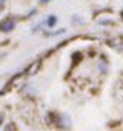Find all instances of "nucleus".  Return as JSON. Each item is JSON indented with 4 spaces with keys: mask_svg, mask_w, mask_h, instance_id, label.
I'll return each mask as SVG.
<instances>
[{
    "mask_svg": "<svg viewBox=\"0 0 123 131\" xmlns=\"http://www.w3.org/2000/svg\"><path fill=\"white\" fill-rule=\"evenodd\" d=\"M2 121H3V116H2V115H0V125H2Z\"/></svg>",
    "mask_w": 123,
    "mask_h": 131,
    "instance_id": "14",
    "label": "nucleus"
},
{
    "mask_svg": "<svg viewBox=\"0 0 123 131\" xmlns=\"http://www.w3.org/2000/svg\"><path fill=\"white\" fill-rule=\"evenodd\" d=\"M65 33H67V28H61V27H60V28H57V27H55V28L43 30L42 35H43V37H48V38H50V37H60V35H65Z\"/></svg>",
    "mask_w": 123,
    "mask_h": 131,
    "instance_id": "4",
    "label": "nucleus"
},
{
    "mask_svg": "<svg viewBox=\"0 0 123 131\" xmlns=\"http://www.w3.org/2000/svg\"><path fill=\"white\" fill-rule=\"evenodd\" d=\"M15 128H13V123H8V125H7V128H5V131H13Z\"/></svg>",
    "mask_w": 123,
    "mask_h": 131,
    "instance_id": "11",
    "label": "nucleus"
},
{
    "mask_svg": "<svg viewBox=\"0 0 123 131\" xmlns=\"http://www.w3.org/2000/svg\"><path fill=\"white\" fill-rule=\"evenodd\" d=\"M120 18H121V20H123V8H121V10H120Z\"/></svg>",
    "mask_w": 123,
    "mask_h": 131,
    "instance_id": "13",
    "label": "nucleus"
},
{
    "mask_svg": "<svg viewBox=\"0 0 123 131\" xmlns=\"http://www.w3.org/2000/svg\"><path fill=\"white\" fill-rule=\"evenodd\" d=\"M50 2H52V0H38V7H45V5H48Z\"/></svg>",
    "mask_w": 123,
    "mask_h": 131,
    "instance_id": "10",
    "label": "nucleus"
},
{
    "mask_svg": "<svg viewBox=\"0 0 123 131\" xmlns=\"http://www.w3.org/2000/svg\"><path fill=\"white\" fill-rule=\"evenodd\" d=\"M40 67H42V61H40V60H35V61H32V63H30V65H28V67H27L23 71H25L27 77H33V75L38 73Z\"/></svg>",
    "mask_w": 123,
    "mask_h": 131,
    "instance_id": "3",
    "label": "nucleus"
},
{
    "mask_svg": "<svg viewBox=\"0 0 123 131\" xmlns=\"http://www.w3.org/2000/svg\"><path fill=\"white\" fill-rule=\"evenodd\" d=\"M108 45H110L113 50H117V51H120V53H123V38H121V37L110 38V40H108Z\"/></svg>",
    "mask_w": 123,
    "mask_h": 131,
    "instance_id": "5",
    "label": "nucleus"
},
{
    "mask_svg": "<svg viewBox=\"0 0 123 131\" xmlns=\"http://www.w3.org/2000/svg\"><path fill=\"white\" fill-rule=\"evenodd\" d=\"M95 20L100 23L101 27H113L117 23V17L111 10H100L95 13Z\"/></svg>",
    "mask_w": 123,
    "mask_h": 131,
    "instance_id": "2",
    "label": "nucleus"
},
{
    "mask_svg": "<svg viewBox=\"0 0 123 131\" xmlns=\"http://www.w3.org/2000/svg\"><path fill=\"white\" fill-rule=\"evenodd\" d=\"M22 20V17L18 15H13V13H7L0 18V33L7 35V33H12L13 30L17 28L18 22Z\"/></svg>",
    "mask_w": 123,
    "mask_h": 131,
    "instance_id": "1",
    "label": "nucleus"
},
{
    "mask_svg": "<svg viewBox=\"0 0 123 131\" xmlns=\"http://www.w3.org/2000/svg\"><path fill=\"white\" fill-rule=\"evenodd\" d=\"M37 15H38V7H30V8L27 10L25 13H23L22 18H25V20H32V18H35Z\"/></svg>",
    "mask_w": 123,
    "mask_h": 131,
    "instance_id": "7",
    "label": "nucleus"
},
{
    "mask_svg": "<svg viewBox=\"0 0 123 131\" xmlns=\"http://www.w3.org/2000/svg\"><path fill=\"white\" fill-rule=\"evenodd\" d=\"M7 3H8V0H0V15L7 10Z\"/></svg>",
    "mask_w": 123,
    "mask_h": 131,
    "instance_id": "9",
    "label": "nucleus"
},
{
    "mask_svg": "<svg viewBox=\"0 0 123 131\" xmlns=\"http://www.w3.org/2000/svg\"><path fill=\"white\" fill-rule=\"evenodd\" d=\"M70 22H71V25H75V27L85 25V18L81 15H71L70 17Z\"/></svg>",
    "mask_w": 123,
    "mask_h": 131,
    "instance_id": "8",
    "label": "nucleus"
},
{
    "mask_svg": "<svg viewBox=\"0 0 123 131\" xmlns=\"http://www.w3.org/2000/svg\"><path fill=\"white\" fill-rule=\"evenodd\" d=\"M3 57H5V53H0V61L3 60Z\"/></svg>",
    "mask_w": 123,
    "mask_h": 131,
    "instance_id": "12",
    "label": "nucleus"
},
{
    "mask_svg": "<svg viewBox=\"0 0 123 131\" xmlns=\"http://www.w3.org/2000/svg\"><path fill=\"white\" fill-rule=\"evenodd\" d=\"M97 70H98V73H100V75L108 73V61H107V58H105V57H100L97 60Z\"/></svg>",
    "mask_w": 123,
    "mask_h": 131,
    "instance_id": "6",
    "label": "nucleus"
}]
</instances>
